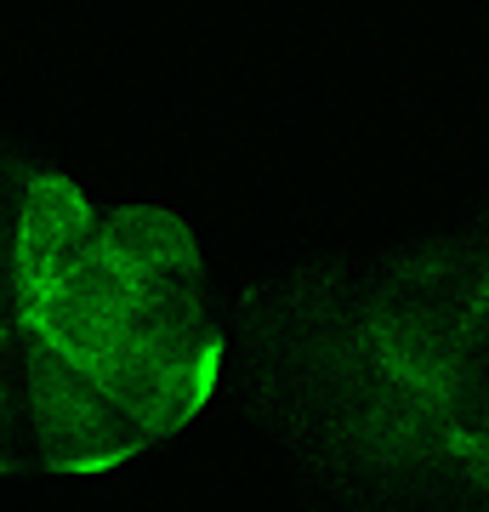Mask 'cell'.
Returning a JSON list of instances; mask_svg holds the SVG:
<instances>
[{
    "label": "cell",
    "instance_id": "obj_2",
    "mask_svg": "<svg viewBox=\"0 0 489 512\" xmlns=\"http://www.w3.org/2000/svg\"><path fill=\"white\" fill-rule=\"evenodd\" d=\"M410 393L416 427L472 473H489V274L472 279L467 313L427 336V370H376Z\"/></svg>",
    "mask_w": 489,
    "mask_h": 512
},
{
    "label": "cell",
    "instance_id": "obj_1",
    "mask_svg": "<svg viewBox=\"0 0 489 512\" xmlns=\"http://www.w3.org/2000/svg\"><path fill=\"white\" fill-rule=\"evenodd\" d=\"M200 245L154 205H103L52 171H0V473H103L217 393Z\"/></svg>",
    "mask_w": 489,
    "mask_h": 512
}]
</instances>
